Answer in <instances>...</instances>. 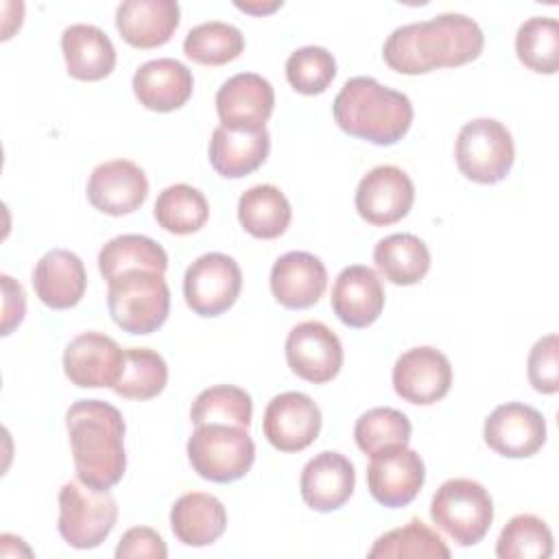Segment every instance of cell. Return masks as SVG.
Masks as SVG:
<instances>
[{
  "label": "cell",
  "instance_id": "83f0119b",
  "mask_svg": "<svg viewBox=\"0 0 559 559\" xmlns=\"http://www.w3.org/2000/svg\"><path fill=\"white\" fill-rule=\"evenodd\" d=\"M293 218L286 194L271 183H260L245 190L238 199V221L247 234L262 240L282 236Z\"/></svg>",
  "mask_w": 559,
  "mask_h": 559
},
{
  "label": "cell",
  "instance_id": "8fae6325",
  "mask_svg": "<svg viewBox=\"0 0 559 559\" xmlns=\"http://www.w3.org/2000/svg\"><path fill=\"white\" fill-rule=\"evenodd\" d=\"M286 362L295 376L312 384H325L343 367V345L321 321L297 323L286 336Z\"/></svg>",
  "mask_w": 559,
  "mask_h": 559
},
{
  "label": "cell",
  "instance_id": "6da1fadb",
  "mask_svg": "<svg viewBox=\"0 0 559 559\" xmlns=\"http://www.w3.org/2000/svg\"><path fill=\"white\" fill-rule=\"evenodd\" d=\"M485 46L480 26L463 13L397 26L382 46L386 66L400 74H426L474 61Z\"/></svg>",
  "mask_w": 559,
  "mask_h": 559
},
{
  "label": "cell",
  "instance_id": "2e32d148",
  "mask_svg": "<svg viewBox=\"0 0 559 559\" xmlns=\"http://www.w3.org/2000/svg\"><path fill=\"white\" fill-rule=\"evenodd\" d=\"M124 349L103 332H83L74 336L63 352V371L81 389L114 386L120 378Z\"/></svg>",
  "mask_w": 559,
  "mask_h": 559
},
{
  "label": "cell",
  "instance_id": "e0dca14e",
  "mask_svg": "<svg viewBox=\"0 0 559 559\" xmlns=\"http://www.w3.org/2000/svg\"><path fill=\"white\" fill-rule=\"evenodd\" d=\"M275 107L273 85L255 74L240 72L227 79L216 92V111L223 127L240 131L264 129Z\"/></svg>",
  "mask_w": 559,
  "mask_h": 559
},
{
  "label": "cell",
  "instance_id": "277c9868",
  "mask_svg": "<svg viewBox=\"0 0 559 559\" xmlns=\"http://www.w3.org/2000/svg\"><path fill=\"white\" fill-rule=\"evenodd\" d=\"M107 286V308L120 330L151 334L168 319L170 290L164 273L135 269L109 280Z\"/></svg>",
  "mask_w": 559,
  "mask_h": 559
},
{
  "label": "cell",
  "instance_id": "60d3db41",
  "mask_svg": "<svg viewBox=\"0 0 559 559\" xmlns=\"http://www.w3.org/2000/svg\"><path fill=\"white\" fill-rule=\"evenodd\" d=\"M168 555V548L157 531L151 526H133L129 528L118 546H116V557L118 559H129V557H151V559H164Z\"/></svg>",
  "mask_w": 559,
  "mask_h": 559
},
{
  "label": "cell",
  "instance_id": "7a4b0ae2",
  "mask_svg": "<svg viewBox=\"0 0 559 559\" xmlns=\"http://www.w3.org/2000/svg\"><path fill=\"white\" fill-rule=\"evenodd\" d=\"M76 476L96 491H109L127 469L122 413L103 400H79L66 413Z\"/></svg>",
  "mask_w": 559,
  "mask_h": 559
},
{
  "label": "cell",
  "instance_id": "1f68e13d",
  "mask_svg": "<svg viewBox=\"0 0 559 559\" xmlns=\"http://www.w3.org/2000/svg\"><path fill=\"white\" fill-rule=\"evenodd\" d=\"M367 557L369 559H406V557H411V559H417V557L448 559L450 548L419 518H411L408 524L380 535L373 542Z\"/></svg>",
  "mask_w": 559,
  "mask_h": 559
},
{
  "label": "cell",
  "instance_id": "4dcf8cb0",
  "mask_svg": "<svg viewBox=\"0 0 559 559\" xmlns=\"http://www.w3.org/2000/svg\"><path fill=\"white\" fill-rule=\"evenodd\" d=\"M153 214L157 225L166 231L175 236H188L207 223L210 205L201 190L188 183H175L159 192Z\"/></svg>",
  "mask_w": 559,
  "mask_h": 559
},
{
  "label": "cell",
  "instance_id": "7c38bea8",
  "mask_svg": "<svg viewBox=\"0 0 559 559\" xmlns=\"http://www.w3.org/2000/svg\"><path fill=\"white\" fill-rule=\"evenodd\" d=\"M415 201L411 177L391 164L371 168L356 188V212L371 225L386 227L402 221Z\"/></svg>",
  "mask_w": 559,
  "mask_h": 559
},
{
  "label": "cell",
  "instance_id": "484cf974",
  "mask_svg": "<svg viewBox=\"0 0 559 559\" xmlns=\"http://www.w3.org/2000/svg\"><path fill=\"white\" fill-rule=\"evenodd\" d=\"M68 74L79 81H100L116 66V48L107 33L94 24H72L61 33Z\"/></svg>",
  "mask_w": 559,
  "mask_h": 559
},
{
  "label": "cell",
  "instance_id": "7402d4cb",
  "mask_svg": "<svg viewBox=\"0 0 559 559\" xmlns=\"http://www.w3.org/2000/svg\"><path fill=\"white\" fill-rule=\"evenodd\" d=\"M192 72L177 59L159 57L142 63L133 74V94L151 111L168 114L192 96Z\"/></svg>",
  "mask_w": 559,
  "mask_h": 559
},
{
  "label": "cell",
  "instance_id": "30bf717a",
  "mask_svg": "<svg viewBox=\"0 0 559 559\" xmlns=\"http://www.w3.org/2000/svg\"><path fill=\"white\" fill-rule=\"evenodd\" d=\"M424 480L426 467L415 450L406 445H393L371 454L367 467V487L373 500L382 507H406L417 498Z\"/></svg>",
  "mask_w": 559,
  "mask_h": 559
},
{
  "label": "cell",
  "instance_id": "5b68a950",
  "mask_svg": "<svg viewBox=\"0 0 559 559\" xmlns=\"http://www.w3.org/2000/svg\"><path fill=\"white\" fill-rule=\"evenodd\" d=\"M186 450L192 469L212 483L242 478L255 459V443L247 428L225 424L194 426Z\"/></svg>",
  "mask_w": 559,
  "mask_h": 559
},
{
  "label": "cell",
  "instance_id": "9a60e30c",
  "mask_svg": "<svg viewBox=\"0 0 559 559\" xmlns=\"http://www.w3.org/2000/svg\"><path fill=\"white\" fill-rule=\"evenodd\" d=\"M483 437L500 456L526 459L546 443V419L528 404L507 402L489 413Z\"/></svg>",
  "mask_w": 559,
  "mask_h": 559
},
{
  "label": "cell",
  "instance_id": "4316f807",
  "mask_svg": "<svg viewBox=\"0 0 559 559\" xmlns=\"http://www.w3.org/2000/svg\"><path fill=\"white\" fill-rule=\"evenodd\" d=\"M227 526V511L223 502L203 491H190L175 500L170 509V528L186 546H210Z\"/></svg>",
  "mask_w": 559,
  "mask_h": 559
},
{
  "label": "cell",
  "instance_id": "5bb4252c",
  "mask_svg": "<svg viewBox=\"0 0 559 559\" xmlns=\"http://www.w3.org/2000/svg\"><path fill=\"white\" fill-rule=\"evenodd\" d=\"M450 386L452 365L437 347H413L393 365V389L404 402L428 406L445 397Z\"/></svg>",
  "mask_w": 559,
  "mask_h": 559
},
{
  "label": "cell",
  "instance_id": "d4e9b609",
  "mask_svg": "<svg viewBox=\"0 0 559 559\" xmlns=\"http://www.w3.org/2000/svg\"><path fill=\"white\" fill-rule=\"evenodd\" d=\"M271 151V135L266 129L240 131L218 124L210 140V164L225 179H240L258 170Z\"/></svg>",
  "mask_w": 559,
  "mask_h": 559
},
{
  "label": "cell",
  "instance_id": "74e56055",
  "mask_svg": "<svg viewBox=\"0 0 559 559\" xmlns=\"http://www.w3.org/2000/svg\"><path fill=\"white\" fill-rule=\"evenodd\" d=\"M411 430V419L402 411L391 406H376L356 419L354 439L356 445L371 456L393 445H408Z\"/></svg>",
  "mask_w": 559,
  "mask_h": 559
},
{
  "label": "cell",
  "instance_id": "836d02e7",
  "mask_svg": "<svg viewBox=\"0 0 559 559\" xmlns=\"http://www.w3.org/2000/svg\"><path fill=\"white\" fill-rule=\"evenodd\" d=\"M168 382L166 360L146 347L124 349L122 371L111 386L120 397L127 400H151L157 397Z\"/></svg>",
  "mask_w": 559,
  "mask_h": 559
},
{
  "label": "cell",
  "instance_id": "ba28073f",
  "mask_svg": "<svg viewBox=\"0 0 559 559\" xmlns=\"http://www.w3.org/2000/svg\"><path fill=\"white\" fill-rule=\"evenodd\" d=\"M118 504L109 491H96L81 480H70L59 489V535L72 548L87 550L100 546L114 531Z\"/></svg>",
  "mask_w": 559,
  "mask_h": 559
},
{
  "label": "cell",
  "instance_id": "f546056e",
  "mask_svg": "<svg viewBox=\"0 0 559 559\" xmlns=\"http://www.w3.org/2000/svg\"><path fill=\"white\" fill-rule=\"evenodd\" d=\"M135 269L166 273L168 255L164 247L148 236L122 234L111 238L98 253V271L107 282Z\"/></svg>",
  "mask_w": 559,
  "mask_h": 559
},
{
  "label": "cell",
  "instance_id": "f35d334b",
  "mask_svg": "<svg viewBox=\"0 0 559 559\" xmlns=\"http://www.w3.org/2000/svg\"><path fill=\"white\" fill-rule=\"evenodd\" d=\"M336 76V61L323 46H304L286 59V79L299 94L314 96L328 90Z\"/></svg>",
  "mask_w": 559,
  "mask_h": 559
},
{
  "label": "cell",
  "instance_id": "d6986e66",
  "mask_svg": "<svg viewBox=\"0 0 559 559\" xmlns=\"http://www.w3.org/2000/svg\"><path fill=\"white\" fill-rule=\"evenodd\" d=\"M354 485L356 472L352 461L334 450H323L317 456H312L304 465L299 478L304 502L312 511L321 513L341 509L354 493Z\"/></svg>",
  "mask_w": 559,
  "mask_h": 559
},
{
  "label": "cell",
  "instance_id": "9c48e42d",
  "mask_svg": "<svg viewBox=\"0 0 559 559\" xmlns=\"http://www.w3.org/2000/svg\"><path fill=\"white\" fill-rule=\"evenodd\" d=\"M242 288L238 262L227 253L199 255L183 275V297L199 317H218L229 310Z\"/></svg>",
  "mask_w": 559,
  "mask_h": 559
},
{
  "label": "cell",
  "instance_id": "ac0fdd59",
  "mask_svg": "<svg viewBox=\"0 0 559 559\" xmlns=\"http://www.w3.org/2000/svg\"><path fill=\"white\" fill-rule=\"evenodd\" d=\"M148 179L144 170L129 159L98 164L87 179L90 203L109 216H124L146 201Z\"/></svg>",
  "mask_w": 559,
  "mask_h": 559
},
{
  "label": "cell",
  "instance_id": "52a82bcc",
  "mask_svg": "<svg viewBox=\"0 0 559 559\" xmlns=\"http://www.w3.org/2000/svg\"><path fill=\"white\" fill-rule=\"evenodd\" d=\"M454 157L459 170L469 181L498 183L515 162L511 131L496 118H474L461 127Z\"/></svg>",
  "mask_w": 559,
  "mask_h": 559
},
{
  "label": "cell",
  "instance_id": "603a6c76",
  "mask_svg": "<svg viewBox=\"0 0 559 559\" xmlns=\"http://www.w3.org/2000/svg\"><path fill=\"white\" fill-rule=\"evenodd\" d=\"M87 286L83 260L66 249L46 251L33 269V288L39 301L52 310L76 306Z\"/></svg>",
  "mask_w": 559,
  "mask_h": 559
},
{
  "label": "cell",
  "instance_id": "ffe728a7",
  "mask_svg": "<svg viewBox=\"0 0 559 559\" xmlns=\"http://www.w3.org/2000/svg\"><path fill=\"white\" fill-rule=\"evenodd\" d=\"M271 293L284 308L304 310L314 306L328 286L325 264L308 251H288L271 269Z\"/></svg>",
  "mask_w": 559,
  "mask_h": 559
},
{
  "label": "cell",
  "instance_id": "d6a6232c",
  "mask_svg": "<svg viewBox=\"0 0 559 559\" xmlns=\"http://www.w3.org/2000/svg\"><path fill=\"white\" fill-rule=\"evenodd\" d=\"M245 50V35L238 26L210 20L188 31L183 39V52L188 59L201 66H225L240 57Z\"/></svg>",
  "mask_w": 559,
  "mask_h": 559
},
{
  "label": "cell",
  "instance_id": "cb8c5ba5",
  "mask_svg": "<svg viewBox=\"0 0 559 559\" xmlns=\"http://www.w3.org/2000/svg\"><path fill=\"white\" fill-rule=\"evenodd\" d=\"M179 26L175 0H124L116 9V28L133 48L164 46Z\"/></svg>",
  "mask_w": 559,
  "mask_h": 559
},
{
  "label": "cell",
  "instance_id": "4fadbf2b",
  "mask_svg": "<svg viewBox=\"0 0 559 559\" xmlns=\"http://www.w3.org/2000/svg\"><path fill=\"white\" fill-rule=\"evenodd\" d=\"M262 430L275 450L299 452L319 437L321 411L310 395L286 391L266 404Z\"/></svg>",
  "mask_w": 559,
  "mask_h": 559
},
{
  "label": "cell",
  "instance_id": "e575fe53",
  "mask_svg": "<svg viewBox=\"0 0 559 559\" xmlns=\"http://www.w3.org/2000/svg\"><path fill=\"white\" fill-rule=\"evenodd\" d=\"M253 415L251 395L234 384H216L203 389L190 408V421L194 426L201 424H225L249 428Z\"/></svg>",
  "mask_w": 559,
  "mask_h": 559
},
{
  "label": "cell",
  "instance_id": "f1b7e54d",
  "mask_svg": "<svg viewBox=\"0 0 559 559\" xmlns=\"http://www.w3.org/2000/svg\"><path fill=\"white\" fill-rule=\"evenodd\" d=\"M376 269L384 280L397 286L421 282L430 269V251L415 234H391L373 247Z\"/></svg>",
  "mask_w": 559,
  "mask_h": 559
},
{
  "label": "cell",
  "instance_id": "ab89813d",
  "mask_svg": "<svg viewBox=\"0 0 559 559\" xmlns=\"http://www.w3.org/2000/svg\"><path fill=\"white\" fill-rule=\"evenodd\" d=\"M528 382L537 393L552 395L559 391V338L542 336L528 354Z\"/></svg>",
  "mask_w": 559,
  "mask_h": 559
},
{
  "label": "cell",
  "instance_id": "8992f818",
  "mask_svg": "<svg viewBox=\"0 0 559 559\" xmlns=\"http://www.w3.org/2000/svg\"><path fill=\"white\" fill-rule=\"evenodd\" d=\"M430 518L459 546H474L493 522V500L480 483L450 478L435 491Z\"/></svg>",
  "mask_w": 559,
  "mask_h": 559
},
{
  "label": "cell",
  "instance_id": "7bdbcfd3",
  "mask_svg": "<svg viewBox=\"0 0 559 559\" xmlns=\"http://www.w3.org/2000/svg\"><path fill=\"white\" fill-rule=\"evenodd\" d=\"M236 7L240 9V11H245V13H255V15H264V13H271V11H275V9H280L282 7V2H236Z\"/></svg>",
  "mask_w": 559,
  "mask_h": 559
},
{
  "label": "cell",
  "instance_id": "b9f144b4",
  "mask_svg": "<svg viewBox=\"0 0 559 559\" xmlns=\"http://www.w3.org/2000/svg\"><path fill=\"white\" fill-rule=\"evenodd\" d=\"M2 282V295H4V304H2V334H11L13 328H17L24 319L26 312V297H24V288L20 282H15L11 275H0Z\"/></svg>",
  "mask_w": 559,
  "mask_h": 559
},
{
  "label": "cell",
  "instance_id": "3957f363",
  "mask_svg": "<svg viewBox=\"0 0 559 559\" xmlns=\"http://www.w3.org/2000/svg\"><path fill=\"white\" fill-rule=\"evenodd\" d=\"M332 114L347 135L378 146L400 142L413 122L411 98L373 76L345 81L332 103Z\"/></svg>",
  "mask_w": 559,
  "mask_h": 559
},
{
  "label": "cell",
  "instance_id": "8d00e7d4",
  "mask_svg": "<svg viewBox=\"0 0 559 559\" xmlns=\"http://www.w3.org/2000/svg\"><path fill=\"white\" fill-rule=\"evenodd\" d=\"M552 533L548 524L533 515H513L500 531L496 542V557L500 559H548L552 555Z\"/></svg>",
  "mask_w": 559,
  "mask_h": 559
},
{
  "label": "cell",
  "instance_id": "44dd1931",
  "mask_svg": "<svg viewBox=\"0 0 559 559\" xmlns=\"http://www.w3.org/2000/svg\"><path fill=\"white\" fill-rule=\"evenodd\" d=\"M332 310L347 328H367L384 308V288L373 269L365 264L345 266L332 286Z\"/></svg>",
  "mask_w": 559,
  "mask_h": 559
},
{
  "label": "cell",
  "instance_id": "d590c367",
  "mask_svg": "<svg viewBox=\"0 0 559 559\" xmlns=\"http://www.w3.org/2000/svg\"><path fill=\"white\" fill-rule=\"evenodd\" d=\"M518 59L533 72L555 74L559 68V24L555 17L535 15L520 24L515 35Z\"/></svg>",
  "mask_w": 559,
  "mask_h": 559
}]
</instances>
